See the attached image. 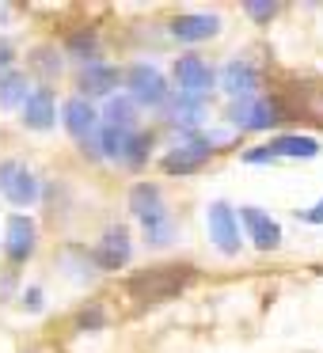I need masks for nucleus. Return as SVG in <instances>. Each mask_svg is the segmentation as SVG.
Instances as JSON below:
<instances>
[{
  "instance_id": "obj_21",
  "label": "nucleus",
  "mask_w": 323,
  "mask_h": 353,
  "mask_svg": "<svg viewBox=\"0 0 323 353\" xmlns=\"http://www.w3.org/2000/svg\"><path fill=\"white\" fill-rule=\"evenodd\" d=\"M126 141H130V133H126V130H115V125H103V130H99V137H95V148H99V156H107V160H122Z\"/></svg>"
},
{
  "instance_id": "obj_29",
  "label": "nucleus",
  "mask_w": 323,
  "mask_h": 353,
  "mask_svg": "<svg viewBox=\"0 0 323 353\" xmlns=\"http://www.w3.org/2000/svg\"><path fill=\"white\" fill-rule=\"evenodd\" d=\"M23 307H27V312H39V307H42V289H27L23 292Z\"/></svg>"
},
{
  "instance_id": "obj_27",
  "label": "nucleus",
  "mask_w": 323,
  "mask_h": 353,
  "mask_svg": "<svg viewBox=\"0 0 323 353\" xmlns=\"http://www.w3.org/2000/svg\"><path fill=\"white\" fill-rule=\"evenodd\" d=\"M297 216H300L304 224H323V198L315 201L312 209H297Z\"/></svg>"
},
{
  "instance_id": "obj_17",
  "label": "nucleus",
  "mask_w": 323,
  "mask_h": 353,
  "mask_svg": "<svg viewBox=\"0 0 323 353\" xmlns=\"http://www.w3.org/2000/svg\"><path fill=\"white\" fill-rule=\"evenodd\" d=\"M217 31H221V19L217 16H179L175 23H171V34H175L179 42H206V39H213Z\"/></svg>"
},
{
  "instance_id": "obj_6",
  "label": "nucleus",
  "mask_w": 323,
  "mask_h": 353,
  "mask_svg": "<svg viewBox=\"0 0 323 353\" xmlns=\"http://www.w3.org/2000/svg\"><path fill=\"white\" fill-rule=\"evenodd\" d=\"M213 69H209L202 57H179L175 61V84H179V99H206L209 88H213Z\"/></svg>"
},
{
  "instance_id": "obj_13",
  "label": "nucleus",
  "mask_w": 323,
  "mask_h": 353,
  "mask_svg": "<svg viewBox=\"0 0 323 353\" xmlns=\"http://www.w3.org/2000/svg\"><path fill=\"white\" fill-rule=\"evenodd\" d=\"M54 118H57V107H54V92L50 88H35L31 95H27V103H23V125L27 130H50L54 125Z\"/></svg>"
},
{
  "instance_id": "obj_10",
  "label": "nucleus",
  "mask_w": 323,
  "mask_h": 353,
  "mask_svg": "<svg viewBox=\"0 0 323 353\" xmlns=\"http://www.w3.org/2000/svg\"><path fill=\"white\" fill-rule=\"evenodd\" d=\"M130 254H133L130 232H126V228H107V232H103V239H99V247L92 251V259H95V266H99V270H122L126 262H130Z\"/></svg>"
},
{
  "instance_id": "obj_3",
  "label": "nucleus",
  "mask_w": 323,
  "mask_h": 353,
  "mask_svg": "<svg viewBox=\"0 0 323 353\" xmlns=\"http://www.w3.org/2000/svg\"><path fill=\"white\" fill-rule=\"evenodd\" d=\"M126 88H130V99L145 103V107H164V103L171 99V88H168V80L160 77V69H156V65H145V61L126 69Z\"/></svg>"
},
{
  "instance_id": "obj_4",
  "label": "nucleus",
  "mask_w": 323,
  "mask_h": 353,
  "mask_svg": "<svg viewBox=\"0 0 323 353\" xmlns=\"http://www.w3.org/2000/svg\"><path fill=\"white\" fill-rule=\"evenodd\" d=\"M228 122L239 125V130H270V125L285 122V107H282V99H259L255 95V99L232 103Z\"/></svg>"
},
{
  "instance_id": "obj_1",
  "label": "nucleus",
  "mask_w": 323,
  "mask_h": 353,
  "mask_svg": "<svg viewBox=\"0 0 323 353\" xmlns=\"http://www.w3.org/2000/svg\"><path fill=\"white\" fill-rule=\"evenodd\" d=\"M130 213L141 221L145 228V239L153 247H168L175 239V221L168 213V201H164V190L156 183H137L130 190Z\"/></svg>"
},
{
  "instance_id": "obj_19",
  "label": "nucleus",
  "mask_w": 323,
  "mask_h": 353,
  "mask_svg": "<svg viewBox=\"0 0 323 353\" xmlns=\"http://www.w3.org/2000/svg\"><path fill=\"white\" fill-rule=\"evenodd\" d=\"M61 262H65V270H69V277H77V281H88V277L95 274V259L88 254V247H65L61 251Z\"/></svg>"
},
{
  "instance_id": "obj_14",
  "label": "nucleus",
  "mask_w": 323,
  "mask_h": 353,
  "mask_svg": "<svg viewBox=\"0 0 323 353\" xmlns=\"http://www.w3.org/2000/svg\"><path fill=\"white\" fill-rule=\"evenodd\" d=\"M266 152L274 160H315L320 156V141L315 137H300V133H282L266 145Z\"/></svg>"
},
{
  "instance_id": "obj_24",
  "label": "nucleus",
  "mask_w": 323,
  "mask_h": 353,
  "mask_svg": "<svg viewBox=\"0 0 323 353\" xmlns=\"http://www.w3.org/2000/svg\"><path fill=\"white\" fill-rule=\"evenodd\" d=\"M31 65H35V69H39L42 77H46V80H54L57 72H61V57H57L54 50H35Z\"/></svg>"
},
{
  "instance_id": "obj_23",
  "label": "nucleus",
  "mask_w": 323,
  "mask_h": 353,
  "mask_svg": "<svg viewBox=\"0 0 323 353\" xmlns=\"http://www.w3.org/2000/svg\"><path fill=\"white\" fill-rule=\"evenodd\" d=\"M148 145H153V137H148V133H130V141H126V152H122V163L141 168V163L148 160Z\"/></svg>"
},
{
  "instance_id": "obj_8",
  "label": "nucleus",
  "mask_w": 323,
  "mask_h": 353,
  "mask_svg": "<svg viewBox=\"0 0 323 353\" xmlns=\"http://www.w3.org/2000/svg\"><path fill=\"white\" fill-rule=\"evenodd\" d=\"M35 243H39V228H35L31 216L16 213L8 216V228H4V254L12 262H27L35 254Z\"/></svg>"
},
{
  "instance_id": "obj_22",
  "label": "nucleus",
  "mask_w": 323,
  "mask_h": 353,
  "mask_svg": "<svg viewBox=\"0 0 323 353\" xmlns=\"http://www.w3.org/2000/svg\"><path fill=\"white\" fill-rule=\"evenodd\" d=\"M103 118H107V125H115V130H126L133 133V99H107V110H103Z\"/></svg>"
},
{
  "instance_id": "obj_11",
  "label": "nucleus",
  "mask_w": 323,
  "mask_h": 353,
  "mask_svg": "<svg viewBox=\"0 0 323 353\" xmlns=\"http://www.w3.org/2000/svg\"><path fill=\"white\" fill-rule=\"evenodd\" d=\"M239 216H244V228H247V236H251V243L259 247V251H274V247L282 243V224L270 213H262L259 205H244Z\"/></svg>"
},
{
  "instance_id": "obj_16",
  "label": "nucleus",
  "mask_w": 323,
  "mask_h": 353,
  "mask_svg": "<svg viewBox=\"0 0 323 353\" xmlns=\"http://www.w3.org/2000/svg\"><path fill=\"white\" fill-rule=\"evenodd\" d=\"M118 88V69L107 61H92L80 72V92L84 95H110Z\"/></svg>"
},
{
  "instance_id": "obj_5",
  "label": "nucleus",
  "mask_w": 323,
  "mask_h": 353,
  "mask_svg": "<svg viewBox=\"0 0 323 353\" xmlns=\"http://www.w3.org/2000/svg\"><path fill=\"white\" fill-rule=\"evenodd\" d=\"M0 194L12 201V205H31L39 198V179L27 163L19 160H4L0 163Z\"/></svg>"
},
{
  "instance_id": "obj_9",
  "label": "nucleus",
  "mask_w": 323,
  "mask_h": 353,
  "mask_svg": "<svg viewBox=\"0 0 323 353\" xmlns=\"http://www.w3.org/2000/svg\"><path fill=\"white\" fill-rule=\"evenodd\" d=\"M213 141H186V145L171 148L168 156H164V171L168 175H194V171L206 168V160L213 156Z\"/></svg>"
},
{
  "instance_id": "obj_26",
  "label": "nucleus",
  "mask_w": 323,
  "mask_h": 353,
  "mask_svg": "<svg viewBox=\"0 0 323 353\" xmlns=\"http://www.w3.org/2000/svg\"><path fill=\"white\" fill-rule=\"evenodd\" d=\"M77 327L80 330H88V327H103V312H99V307H92V312H80V319H77Z\"/></svg>"
},
{
  "instance_id": "obj_25",
  "label": "nucleus",
  "mask_w": 323,
  "mask_h": 353,
  "mask_svg": "<svg viewBox=\"0 0 323 353\" xmlns=\"http://www.w3.org/2000/svg\"><path fill=\"white\" fill-rule=\"evenodd\" d=\"M244 12L251 19H259V23H266V19L277 16V4H244Z\"/></svg>"
},
{
  "instance_id": "obj_28",
  "label": "nucleus",
  "mask_w": 323,
  "mask_h": 353,
  "mask_svg": "<svg viewBox=\"0 0 323 353\" xmlns=\"http://www.w3.org/2000/svg\"><path fill=\"white\" fill-rule=\"evenodd\" d=\"M12 61H16V50H12V42L0 39V77L8 72V65H12Z\"/></svg>"
},
{
  "instance_id": "obj_15",
  "label": "nucleus",
  "mask_w": 323,
  "mask_h": 353,
  "mask_svg": "<svg viewBox=\"0 0 323 353\" xmlns=\"http://www.w3.org/2000/svg\"><path fill=\"white\" fill-rule=\"evenodd\" d=\"M61 114H65V130H69L77 141H92L95 130H99V114L92 110L88 99H69Z\"/></svg>"
},
{
  "instance_id": "obj_2",
  "label": "nucleus",
  "mask_w": 323,
  "mask_h": 353,
  "mask_svg": "<svg viewBox=\"0 0 323 353\" xmlns=\"http://www.w3.org/2000/svg\"><path fill=\"white\" fill-rule=\"evenodd\" d=\"M194 281V270L190 266H156L148 274H137L130 281V296L133 300H145V304H160V300H171Z\"/></svg>"
},
{
  "instance_id": "obj_12",
  "label": "nucleus",
  "mask_w": 323,
  "mask_h": 353,
  "mask_svg": "<svg viewBox=\"0 0 323 353\" xmlns=\"http://www.w3.org/2000/svg\"><path fill=\"white\" fill-rule=\"evenodd\" d=\"M259 69H255L247 57H236V61L224 65L221 72V88L232 95V99H255V88H259Z\"/></svg>"
},
{
  "instance_id": "obj_20",
  "label": "nucleus",
  "mask_w": 323,
  "mask_h": 353,
  "mask_svg": "<svg viewBox=\"0 0 323 353\" xmlns=\"http://www.w3.org/2000/svg\"><path fill=\"white\" fill-rule=\"evenodd\" d=\"M65 54L77 57V61H84V65H92V61H99V39H95L92 31H77L69 42H65Z\"/></svg>"
},
{
  "instance_id": "obj_7",
  "label": "nucleus",
  "mask_w": 323,
  "mask_h": 353,
  "mask_svg": "<svg viewBox=\"0 0 323 353\" xmlns=\"http://www.w3.org/2000/svg\"><path fill=\"white\" fill-rule=\"evenodd\" d=\"M209 224V239L217 243L221 254H239V221H236V209L228 201H213L206 213Z\"/></svg>"
},
{
  "instance_id": "obj_18",
  "label": "nucleus",
  "mask_w": 323,
  "mask_h": 353,
  "mask_svg": "<svg viewBox=\"0 0 323 353\" xmlns=\"http://www.w3.org/2000/svg\"><path fill=\"white\" fill-rule=\"evenodd\" d=\"M27 77L23 72H4L0 77V107L4 110H12V107H23L27 103Z\"/></svg>"
}]
</instances>
